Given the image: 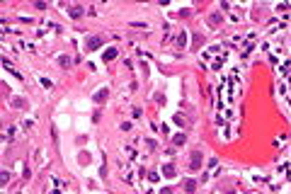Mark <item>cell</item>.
Returning a JSON list of instances; mask_svg holds the SVG:
<instances>
[{
    "label": "cell",
    "mask_w": 291,
    "mask_h": 194,
    "mask_svg": "<svg viewBox=\"0 0 291 194\" xmlns=\"http://www.w3.org/2000/svg\"><path fill=\"white\" fill-rule=\"evenodd\" d=\"M99 46H102V39H99V36H92V39L88 41V49H90V51H92V49H99Z\"/></svg>",
    "instance_id": "cell-1"
},
{
    "label": "cell",
    "mask_w": 291,
    "mask_h": 194,
    "mask_svg": "<svg viewBox=\"0 0 291 194\" xmlns=\"http://www.w3.org/2000/svg\"><path fill=\"white\" fill-rule=\"evenodd\" d=\"M107 99V88H102L99 92H95V102H104Z\"/></svg>",
    "instance_id": "cell-2"
},
{
    "label": "cell",
    "mask_w": 291,
    "mask_h": 194,
    "mask_svg": "<svg viewBox=\"0 0 291 194\" xmlns=\"http://www.w3.org/2000/svg\"><path fill=\"white\" fill-rule=\"evenodd\" d=\"M162 172H165V177H175V167H172L170 162H167V165L162 167Z\"/></svg>",
    "instance_id": "cell-3"
},
{
    "label": "cell",
    "mask_w": 291,
    "mask_h": 194,
    "mask_svg": "<svg viewBox=\"0 0 291 194\" xmlns=\"http://www.w3.org/2000/svg\"><path fill=\"white\" fill-rule=\"evenodd\" d=\"M114 56H117V49H107L104 51V61H112Z\"/></svg>",
    "instance_id": "cell-4"
},
{
    "label": "cell",
    "mask_w": 291,
    "mask_h": 194,
    "mask_svg": "<svg viewBox=\"0 0 291 194\" xmlns=\"http://www.w3.org/2000/svg\"><path fill=\"white\" fill-rule=\"evenodd\" d=\"M172 141H175L177 146H182V143H185V133H175V136H172Z\"/></svg>",
    "instance_id": "cell-5"
},
{
    "label": "cell",
    "mask_w": 291,
    "mask_h": 194,
    "mask_svg": "<svg viewBox=\"0 0 291 194\" xmlns=\"http://www.w3.org/2000/svg\"><path fill=\"white\" fill-rule=\"evenodd\" d=\"M201 165V155L199 153H194V158H192V167H199Z\"/></svg>",
    "instance_id": "cell-6"
},
{
    "label": "cell",
    "mask_w": 291,
    "mask_h": 194,
    "mask_svg": "<svg viewBox=\"0 0 291 194\" xmlns=\"http://www.w3.org/2000/svg\"><path fill=\"white\" fill-rule=\"evenodd\" d=\"M80 15H83V10H80V7H70V17H75V20H78Z\"/></svg>",
    "instance_id": "cell-7"
}]
</instances>
